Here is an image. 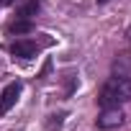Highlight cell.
<instances>
[{"label":"cell","instance_id":"6da1fadb","mask_svg":"<svg viewBox=\"0 0 131 131\" xmlns=\"http://www.w3.org/2000/svg\"><path fill=\"white\" fill-rule=\"evenodd\" d=\"M128 100H131V77L113 75L98 93V105L100 108H121Z\"/></svg>","mask_w":131,"mask_h":131},{"label":"cell","instance_id":"7a4b0ae2","mask_svg":"<svg viewBox=\"0 0 131 131\" xmlns=\"http://www.w3.org/2000/svg\"><path fill=\"white\" fill-rule=\"evenodd\" d=\"M95 123H98V128H103V131L118 128V126L123 123V113H121V108H103V113L95 118Z\"/></svg>","mask_w":131,"mask_h":131},{"label":"cell","instance_id":"3957f363","mask_svg":"<svg viewBox=\"0 0 131 131\" xmlns=\"http://www.w3.org/2000/svg\"><path fill=\"white\" fill-rule=\"evenodd\" d=\"M21 82L16 80V82H10V85H5V90L0 93V116H5L13 105H16V100H18V95H21Z\"/></svg>","mask_w":131,"mask_h":131},{"label":"cell","instance_id":"277c9868","mask_svg":"<svg viewBox=\"0 0 131 131\" xmlns=\"http://www.w3.org/2000/svg\"><path fill=\"white\" fill-rule=\"evenodd\" d=\"M10 54L18 57V59H31V57L39 54V44L36 41H28V39L16 41V44H10Z\"/></svg>","mask_w":131,"mask_h":131},{"label":"cell","instance_id":"5b68a950","mask_svg":"<svg viewBox=\"0 0 131 131\" xmlns=\"http://www.w3.org/2000/svg\"><path fill=\"white\" fill-rule=\"evenodd\" d=\"M113 72L121 75V77H128V72H131V57H128V54H121V57L113 62Z\"/></svg>","mask_w":131,"mask_h":131},{"label":"cell","instance_id":"8992f818","mask_svg":"<svg viewBox=\"0 0 131 131\" xmlns=\"http://www.w3.org/2000/svg\"><path fill=\"white\" fill-rule=\"evenodd\" d=\"M34 31V23L28 21V18H18V21H13L10 26H8V34H31Z\"/></svg>","mask_w":131,"mask_h":131},{"label":"cell","instance_id":"52a82bcc","mask_svg":"<svg viewBox=\"0 0 131 131\" xmlns=\"http://www.w3.org/2000/svg\"><path fill=\"white\" fill-rule=\"evenodd\" d=\"M39 8H41V3H39V0H28V3H23L21 5V10H18V18H34L36 13H39Z\"/></svg>","mask_w":131,"mask_h":131},{"label":"cell","instance_id":"ba28073f","mask_svg":"<svg viewBox=\"0 0 131 131\" xmlns=\"http://www.w3.org/2000/svg\"><path fill=\"white\" fill-rule=\"evenodd\" d=\"M10 3H16V0H0V8H3V5H10Z\"/></svg>","mask_w":131,"mask_h":131},{"label":"cell","instance_id":"9c48e42d","mask_svg":"<svg viewBox=\"0 0 131 131\" xmlns=\"http://www.w3.org/2000/svg\"><path fill=\"white\" fill-rule=\"evenodd\" d=\"M126 36H128V39H131V28H128V31H126Z\"/></svg>","mask_w":131,"mask_h":131},{"label":"cell","instance_id":"30bf717a","mask_svg":"<svg viewBox=\"0 0 131 131\" xmlns=\"http://www.w3.org/2000/svg\"><path fill=\"white\" fill-rule=\"evenodd\" d=\"M98 3H108V0H98Z\"/></svg>","mask_w":131,"mask_h":131}]
</instances>
